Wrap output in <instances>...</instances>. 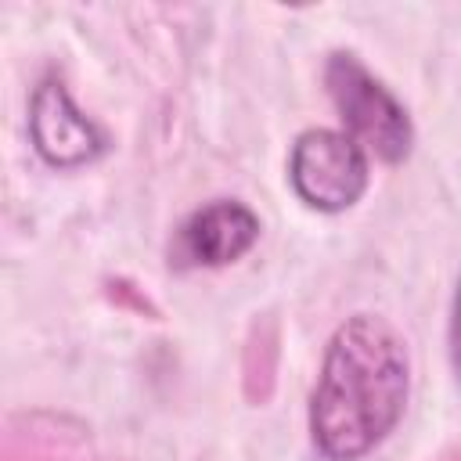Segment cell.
I'll list each match as a JSON object with an SVG mask.
<instances>
[{"label":"cell","instance_id":"1","mask_svg":"<svg viewBox=\"0 0 461 461\" xmlns=\"http://www.w3.org/2000/svg\"><path fill=\"white\" fill-rule=\"evenodd\" d=\"M411 385L407 342L378 313L346 317L324 346L310 436L328 461H360L400 421Z\"/></svg>","mask_w":461,"mask_h":461},{"label":"cell","instance_id":"2","mask_svg":"<svg viewBox=\"0 0 461 461\" xmlns=\"http://www.w3.org/2000/svg\"><path fill=\"white\" fill-rule=\"evenodd\" d=\"M328 97L346 126V133L382 162H403L411 155V119L407 108L360 65L357 54H331L324 65Z\"/></svg>","mask_w":461,"mask_h":461},{"label":"cell","instance_id":"3","mask_svg":"<svg viewBox=\"0 0 461 461\" xmlns=\"http://www.w3.org/2000/svg\"><path fill=\"white\" fill-rule=\"evenodd\" d=\"M288 180L299 202L317 212H342L360 202L371 180V155L346 130H306L288 155Z\"/></svg>","mask_w":461,"mask_h":461},{"label":"cell","instance_id":"4","mask_svg":"<svg viewBox=\"0 0 461 461\" xmlns=\"http://www.w3.org/2000/svg\"><path fill=\"white\" fill-rule=\"evenodd\" d=\"M259 238V216L234 198H216L194 209L169 241V267L198 270V267H227L241 259Z\"/></svg>","mask_w":461,"mask_h":461},{"label":"cell","instance_id":"5","mask_svg":"<svg viewBox=\"0 0 461 461\" xmlns=\"http://www.w3.org/2000/svg\"><path fill=\"white\" fill-rule=\"evenodd\" d=\"M29 137H32L36 155L47 166H58V169L86 166L108 144L104 130L90 115H83L76 108V101L68 97L61 79H43L32 90V101H29Z\"/></svg>","mask_w":461,"mask_h":461},{"label":"cell","instance_id":"6","mask_svg":"<svg viewBox=\"0 0 461 461\" xmlns=\"http://www.w3.org/2000/svg\"><path fill=\"white\" fill-rule=\"evenodd\" d=\"M450 364L461 378V281L454 292V310H450Z\"/></svg>","mask_w":461,"mask_h":461}]
</instances>
